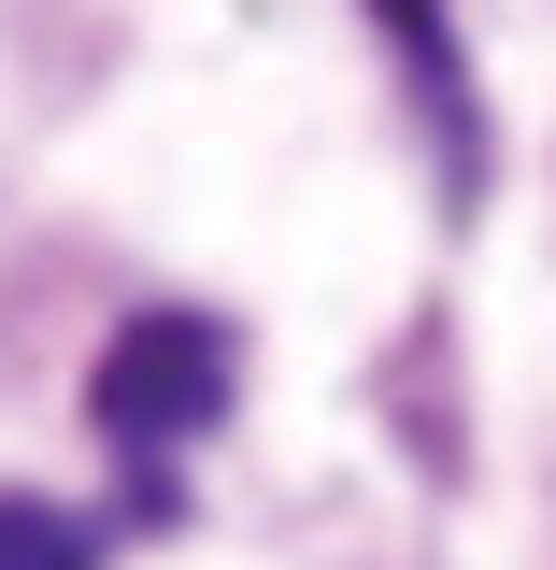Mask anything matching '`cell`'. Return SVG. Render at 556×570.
Returning <instances> with one entry per match:
<instances>
[{
    "label": "cell",
    "mask_w": 556,
    "mask_h": 570,
    "mask_svg": "<svg viewBox=\"0 0 556 570\" xmlns=\"http://www.w3.org/2000/svg\"><path fill=\"white\" fill-rule=\"evenodd\" d=\"M371 29L414 71V129H428V157H442V200H486V115H471V58H457L442 0H371Z\"/></svg>",
    "instance_id": "2"
},
{
    "label": "cell",
    "mask_w": 556,
    "mask_h": 570,
    "mask_svg": "<svg viewBox=\"0 0 556 570\" xmlns=\"http://www.w3.org/2000/svg\"><path fill=\"white\" fill-rule=\"evenodd\" d=\"M0 570H100V528L58 499H0Z\"/></svg>",
    "instance_id": "3"
},
{
    "label": "cell",
    "mask_w": 556,
    "mask_h": 570,
    "mask_svg": "<svg viewBox=\"0 0 556 570\" xmlns=\"http://www.w3.org/2000/svg\"><path fill=\"white\" fill-rule=\"evenodd\" d=\"M243 400V343L214 328V314H129L100 371H86V414L115 456H172V442H201L214 414Z\"/></svg>",
    "instance_id": "1"
}]
</instances>
